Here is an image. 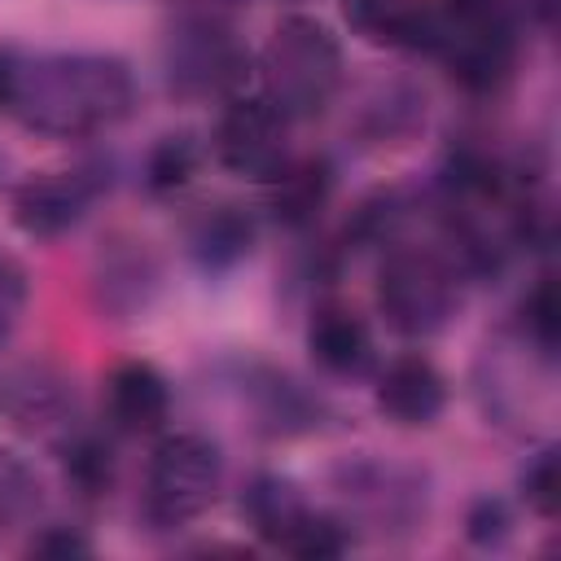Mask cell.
<instances>
[{"label":"cell","mask_w":561,"mask_h":561,"mask_svg":"<svg viewBox=\"0 0 561 561\" xmlns=\"http://www.w3.org/2000/svg\"><path fill=\"white\" fill-rule=\"evenodd\" d=\"M18 114L44 136H88L110 127L131 105V70L101 53H57L22 66Z\"/></svg>","instance_id":"cell-1"},{"label":"cell","mask_w":561,"mask_h":561,"mask_svg":"<svg viewBox=\"0 0 561 561\" xmlns=\"http://www.w3.org/2000/svg\"><path fill=\"white\" fill-rule=\"evenodd\" d=\"M267 101L289 114H316L342 83V48L316 18H285L263 48Z\"/></svg>","instance_id":"cell-2"},{"label":"cell","mask_w":561,"mask_h":561,"mask_svg":"<svg viewBox=\"0 0 561 561\" xmlns=\"http://www.w3.org/2000/svg\"><path fill=\"white\" fill-rule=\"evenodd\" d=\"M219 495V451L202 434H171L153 447L145 508L158 526H184Z\"/></svg>","instance_id":"cell-3"},{"label":"cell","mask_w":561,"mask_h":561,"mask_svg":"<svg viewBox=\"0 0 561 561\" xmlns=\"http://www.w3.org/2000/svg\"><path fill=\"white\" fill-rule=\"evenodd\" d=\"M381 311L386 320L408 333V337H425L434 329H443L456 311V280L451 272L430 259V254H394L381 272Z\"/></svg>","instance_id":"cell-4"},{"label":"cell","mask_w":561,"mask_h":561,"mask_svg":"<svg viewBox=\"0 0 561 561\" xmlns=\"http://www.w3.org/2000/svg\"><path fill=\"white\" fill-rule=\"evenodd\" d=\"M215 153L228 171L267 180L285 162V114L263 101H232L215 131Z\"/></svg>","instance_id":"cell-5"},{"label":"cell","mask_w":561,"mask_h":561,"mask_svg":"<svg viewBox=\"0 0 561 561\" xmlns=\"http://www.w3.org/2000/svg\"><path fill=\"white\" fill-rule=\"evenodd\" d=\"M167 66H171V83L180 92L202 96V92L232 88L245 70V57H241L237 39L228 35V26H219L210 18H197V22H188L171 35Z\"/></svg>","instance_id":"cell-6"},{"label":"cell","mask_w":561,"mask_h":561,"mask_svg":"<svg viewBox=\"0 0 561 561\" xmlns=\"http://www.w3.org/2000/svg\"><path fill=\"white\" fill-rule=\"evenodd\" d=\"M434 53H443L451 79H460L469 92H486L513 70V31L508 22H456L443 13V39Z\"/></svg>","instance_id":"cell-7"},{"label":"cell","mask_w":561,"mask_h":561,"mask_svg":"<svg viewBox=\"0 0 561 561\" xmlns=\"http://www.w3.org/2000/svg\"><path fill=\"white\" fill-rule=\"evenodd\" d=\"M92 202V184L79 171H48L18 188L13 215L31 237H57L83 219Z\"/></svg>","instance_id":"cell-8"},{"label":"cell","mask_w":561,"mask_h":561,"mask_svg":"<svg viewBox=\"0 0 561 561\" xmlns=\"http://www.w3.org/2000/svg\"><path fill=\"white\" fill-rule=\"evenodd\" d=\"M346 18L377 44L390 48H438L443 4L430 0H346Z\"/></svg>","instance_id":"cell-9"},{"label":"cell","mask_w":561,"mask_h":561,"mask_svg":"<svg viewBox=\"0 0 561 561\" xmlns=\"http://www.w3.org/2000/svg\"><path fill=\"white\" fill-rule=\"evenodd\" d=\"M377 403L381 412H390L399 425H430L443 403H447V386L438 377V368L421 355H403L394 359L381 381H377Z\"/></svg>","instance_id":"cell-10"},{"label":"cell","mask_w":561,"mask_h":561,"mask_svg":"<svg viewBox=\"0 0 561 561\" xmlns=\"http://www.w3.org/2000/svg\"><path fill=\"white\" fill-rule=\"evenodd\" d=\"M272 188H267V206L280 224L289 228H307L324 202H329V188H333V171L324 158H302V162H280L272 175Z\"/></svg>","instance_id":"cell-11"},{"label":"cell","mask_w":561,"mask_h":561,"mask_svg":"<svg viewBox=\"0 0 561 561\" xmlns=\"http://www.w3.org/2000/svg\"><path fill=\"white\" fill-rule=\"evenodd\" d=\"M171 408V390L167 377L153 364H123L110 377V416L123 430H153L158 421H167Z\"/></svg>","instance_id":"cell-12"},{"label":"cell","mask_w":561,"mask_h":561,"mask_svg":"<svg viewBox=\"0 0 561 561\" xmlns=\"http://www.w3.org/2000/svg\"><path fill=\"white\" fill-rule=\"evenodd\" d=\"M311 355L320 368L329 373H359L373 355V337H368V324L342 307H324L316 320H311Z\"/></svg>","instance_id":"cell-13"},{"label":"cell","mask_w":561,"mask_h":561,"mask_svg":"<svg viewBox=\"0 0 561 561\" xmlns=\"http://www.w3.org/2000/svg\"><path fill=\"white\" fill-rule=\"evenodd\" d=\"M254 241V228L250 219L237 210V206H215V210H202L193 232H188V245H193V259L202 267H232Z\"/></svg>","instance_id":"cell-14"},{"label":"cell","mask_w":561,"mask_h":561,"mask_svg":"<svg viewBox=\"0 0 561 561\" xmlns=\"http://www.w3.org/2000/svg\"><path fill=\"white\" fill-rule=\"evenodd\" d=\"M245 513H250V522L259 526V535H263V539H276V543H285V539L294 535V526L307 517L298 491H294L289 482H280V478H259V482L245 491Z\"/></svg>","instance_id":"cell-15"},{"label":"cell","mask_w":561,"mask_h":561,"mask_svg":"<svg viewBox=\"0 0 561 561\" xmlns=\"http://www.w3.org/2000/svg\"><path fill=\"white\" fill-rule=\"evenodd\" d=\"M193 171H197V145H193L188 136H162V140L149 149L145 180H149V188H153V193L184 188Z\"/></svg>","instance_id":"cell-16"},{"label":"cell","mask_w":561,"mask_h":561,"mask_svg":"<svg viewBox=\"0 0 561 561\" xmlns=\"http://www.w3.org/2000/svg\"><path fill=\"white\" fill-rule=\"evenodd\" d=\"M285 548L289 552H298V557H316V561H324V557H342L346 548H351V535L337 526V522H329V517H302L298 526H294V535L285 539Z\"/></svg>","instance_id":"cell-17"},{"label":"cell","mask_w":561,"mask_h":561,"mask_svg":"<svg viewBox=\"0 0 561 561\" xmlns=\"http://www.w3.org/2000/svg\"><path fill=\"white\" fill-rule=\"evenodd\" d=\"M522 486H526V500L539 517H557V508H561V460H557L552 447L530 460Z\"/></svg>","instance_id":"cell-18"},{"label":"cell","mask_w":561,"mask_h":561,"mask_svg":"<svg viewBox=\"0 0 561 561\" xmlns=\"http://www.w3.org/2000/svg\"><path fill=\"white\" fill-rule=\"evenodd\" d=\"M526 324L535 333V342L543 351L557 346V333H561V311H557V285L552 280H539L535 294L526 298Z\"/></svg>","instance_id":"cell-19"},{"label":"cell","mask_w":561,"mask_h":561,"mask_svg":"<svg viewBox=\"0 0 561 561\" xmlns=\"http://www.w3.org/2000/svg\"><path fill=\"white\" fill-rule=\"evenodd\" d=\"M70 478L83 486V491H101L110 486V451L101 443H79L70 451Z\"/></svg>","instance_id":"cell-20"},{"label":"cell","mask_w":561,"mask_h":561,"mask_svg":"<svg viewBox=\"0 0 561 561\" xmlns=\"http://www.w3.org/2000/svg\"><path fill=\"white\" fill-rule=\"evenodd\" d=\"M26 302V272L13 259H0V337H9V329L18 324Z\"/></svg>","instance_id":"cell-21"},{"label":"cell","mask_w":561,"mask_h":561,"mask_svg":"<svg viewBox=\"0 0 561 561\" xmlns=\"http://www.w3.org/2000/svg\"><path fill=\"white\" fill-rule=\"evenodd\" d=\"M31 473L13 460V456H0V517H13L31 504Z\"/></svg>","instance_id":"cell-22"},{"label":"cell","mask_w":561,"mask_h":561,"mask_svg":"<svg viewBox=\"0 0 561 561\" xmlns=\"http://www.w3.org/2000/svg\"><path fill=\"white\" fill-rule=\"evenodd\" d=\"M443 13L456 22H508L504 0H443Z\"/></svg>","instance_id":"cell-23"},{"label":"cell","mask_w":561,"mask_h":561,"mask_svg":"<svg viewBox=\"0 0 561 561\" xmlns=\"http://www.w3.org/2000/svg\"><path fill=\"white\" fill-rule=\"evenodd\" d=\"M504 526H508V517H504V508H500V504H491V500H482V504L473 508V517H469V535H473L478 543L500 539V535H504Z\"/></svg>","instance_id":"cell-24"},{"label":"cell","mask_w":561,"mask_h":561,"mask_svg":"<svg viewBox=\"0 0 561 561\" xmlns=\"http://www.w3.org/2000/svg\"><path fill=\"white\" fill-rule=\"evenodd\" d=\"M31 552H39V557H75V552H88V543H83L79 535H66V530H53V535H44V539H35V543H31Z\"/></svg>","instance_id":"cell-25"},{"label":"cell","mask_w":561,"mask_h":561,"mask_svg":"<svg viewBox=\"0 0 561 561\" xmlns=\"http://www.w3.org/2000/svg\"><path fill=\"white\" fill-rule=\"evenodd\" d=\"M18 75H22L18 57H13L9 48H0V105H13V96H18Z\"/></svg>","instance_id":"cell-26"}]
</instances>
